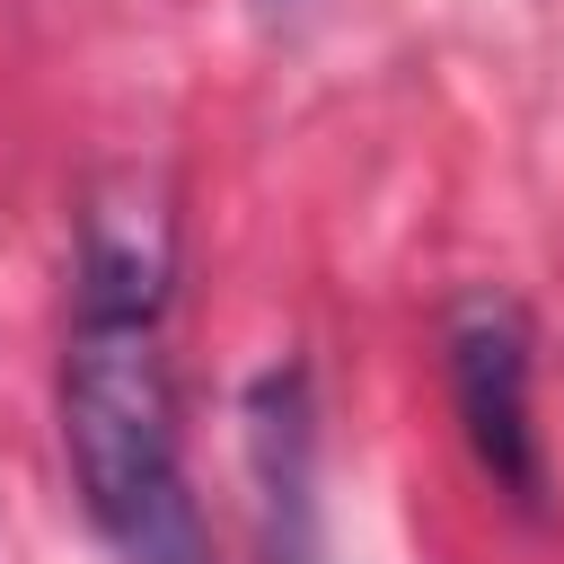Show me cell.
<instances>
[{
  "mask_svg": "<svg viewBox=\"0 0 564 564\" xmlns=\"http://www.w3.org/2000/svg\"><path fill=\"white\" fill-rule=\"evenodd\" d=\"M449 405L511 511H546V449H538V405H529V317L502 291H467L449 308Z\"/></svg>",
  "mask_w": 564,
  "mask_h": 564,
  "instance_id": "7a4b0ae2",
  "label": "cell"
},
{
  "mask_svg": "<svg viewBox=\"0 0 564 564\" xmlns=\"http://www.w3.org/2000/svg\"><path fill=\"white\" fill-rule=\"evenodd\" d=\"M308 370L273 361L247 388V449H256V485H264V538L273 564H308Z\"/></svg>",
  "mask_w": 564,
  "mask_h": 564,
  "instance_id": "3957f363",
  "label": "cell"
},
{
  "mask_svg": "<svg viewBox=\"0 0 564 564\" xmlns=\"http://www.w3.org/2000/svg\"><path fill=\"white\" fill-rule=\"evenodd\" d=\"M62 458L123 564H212L185 494L176 370H167V220L123 194L88 203L62 344Z\"/></svg>",
  "mask_w": 564,
  "mask_h": 564,
  "instance_id": "6da1fadb",
  "label": "cell"
}]
</instances>
